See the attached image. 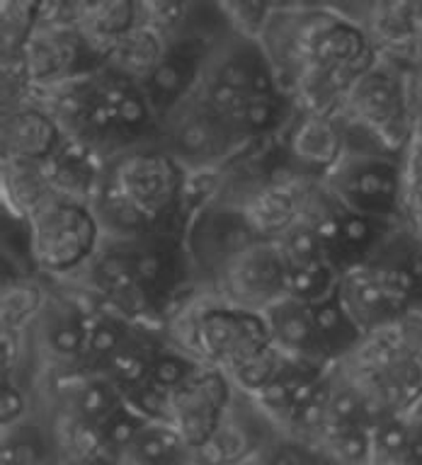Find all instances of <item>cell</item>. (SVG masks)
I'll return each instance as SVG.
<instances>
[{
    "mask_svg": "<svg viewBox=\"0 0 422 465\" xmlns=\"http://www.w3.org/2000/svg\"><path fill=\"white\" fill-rule=\"evenodd\" d=\"M29 250L46 274H71L83 267L100 242V221L85 202L65 199L54 189L27 216Z\"/></svg>",
    "mask_w": 422,
    "mask_h": 465,
    "instance_id": "6da1fadb",
    "label": "cell"
},
{
    "mask_svg": "<svg viewBox=\"0 0 422 465\" xmlns=\"http://www.w3.org/2000/svg\"><path fill=\"white\" fill-rule=\"evenodd\" d=\"M415 279L417 272L410 264L359 262L342 272L337 301L352 325L362 334H369L410 312L407 298L415 289Z\"/></svg>",
    "mask_w": 422,
    "mask_h": 465,
    "instance_id": "7a4b0ae2",
    "label": "cell"
},
{
    "mask_svg": "<svg viewBox=\"0 0 422 465\" xmlns=\"http://www.w3.org/2000/svg\"><path fill=\"white\" fill-rule=\"evenodd\" d=\"M289 264L275 240H257L221 269V298L247 312H265L289 296Z\"/></svg>",
    "mask_w": 422,
    "mask_h": 465,
    "instance_id": "3957f363",
    "label": "cell"
},
{
    "mask_svg": "<svg viewBox=\"0 0 422 465\" xmlns=\"http://www.w3.org/2000/svg\"><path fill=\"white\" fill-rule=\"evenodd\" d=\"M269 344V332L260 312H247L233 305L202 308L196 320L192 354L206 363L233 371Z\"/></svg>",
    "mask_w": 422,
    "mask_h": 465,
    "instance_id": "277c9868",
    "label": "cell"
},
{
    "mask_svg": "<svg viewBox=\"0 0 422 465\" xmlns=\"http://www.w3.org/2000/svg\"><path fill=\"white\" fill-rule=\"evenodd\" d=\"M335 189L349 211L362 216H384L396 206L403 187L400 170L381 155H347L330 170Z\"/></svg>",
    "mask_w": 422,
    "mask_h": 465,
    "instance_id": "5b68a950",
    "label": "cell"
},
{
    "mask_svg": "<svg viewBox=\"0 0 422 465\" xmlns=\"http://www.w3.org/2000/svg\"><path fill=\"white\" fill-rule=\"evenodd\" d=\"M109 187L134 203L146 218H156L180 196L177 160L170 153H131L119 160Z\"/></svg>",
    "mask_w": 422,
    "mask_h": 465,
    "instance_id": "8992f818",
    "label": "cell"
},
{
    "mask_svg": "<svg viewBox=\"0 0 422 465\" xmlns=\"http://www.w3.org/2000/svg\"><path fill=\"white\" fill-rule=\"evenodd\" d=\"M345 107L352 112V119L364 129L377 134L386 145H396L400 141L396 131L403 126L406 102L398 78L386 68L371 65L355 80L347 94L342 97Z\"/></svg>",
    "mask_w": 422,
    "mask_h": 465,
    "instance_id": "52a82bcc",
    "label": "cell"
},
{
    "mask_svg": "<svg viewBox=\"0 0 422 465\" xmlns=\"http://www.w3.org/2000/svg\"><path fill=\"white\" fill-rule=\"evenodd\" d=\"M224 119L211 114L202 104L189 109L173 126V155L180 163H187L189 170L216 167V160L228 148L224 134ZM231 126V124H226Z\"/></svg>",
    "mask_w": 422,
    "mask_h": 465,
    "instance_id": "ba28073f",
    "label": "cell"
},
{
    "mask_svg": "<svg viewBox=\"0 0 422 465\" xmlns=\"http://www.w3.org/2000/svg\"><path fill=\"white\" fill-rule=\"evenodd\" d=\"M20 56L29 83H54L75 61L73 32L65 25L39 17Z\"/></svg>",
    "mask_w": 422,
    "mask_h": 465,
    "instance_id": "9c48e42d",
    "label": "cell"
},
{
    "mask_svg": "<svg viewBox=\"0 0 422 465\" xmlns=\"http://www.w3.org/2000/svg\"><path fill=\"white\" fill-rule=\"evenodd\" d=\"M238 211L257 238L276 240L301 218V196L291 184L272 182L247 192Z\"/></svg>",
    "mask_w": 422,
    "mask_h": 465,
    "instance_id": "30bf717a",
    "label": "cell"
},
{
    "mask_svg": "<svg viewBox=\"0 0 422 465\" xmlns=\"http://www.w3.org/2000/svg\"><path fill=\"white\" fill-rule=\"evenodd\" d=\"M269 341L286 356H306L318 351L320 337L313 320V308L298 296H284L262 312Z\"/></svg>",
    "mask_w": 422,
    "mask_h": 465,
    "instance_id": "8fae6325",
    "label": "cell"
},
{
    "mask_svg": "<svg viewBox=\"0 0 422 465\" xmlns=\"http://www.w3.org/2000/svg\"><path fill=\"white\" fill-rule=\"evenodd\" d=\"M291 158L311 170H335L345 158V136L327 112H308L289 138Z\"/></svg>",
    "mask_w": 422,
    "mask_h": 465,
    "instance_id": "7c38bea8",
    "label": "cell"
},
{
    "mask_svg": "<svg viewBox=\"0 0 422 465\" xmlns=\"http://www.w3.org/2000/svg\"><path fill=\"white\" fill-rule=\"evenodd\" d=\"M56 122L42 109L17 107L15 112L5 114V124H3L5 158L44 163L56 151Z\"/></svg>",
    "mask_w": 422,
    "mask_h": 465,
    "instance_id": "4fadbf2b",
    "label": "cell"
},
{
    "mask_svg": "<svg viewBox=\"0 0 422 465\" xmlns=\"http://www.w3.org/2000/svg\"><path fill=\"white\" fill-rule=\"evenodd\" d=\"M112 61L122 73L134 75V78H148L156 65L166 58V46L163 36L148 27L134 25L126 35L115 44L112 49Z\"/></svg>",
    "mask_w": 422,
    "mask_h": 465,
    "instance_id": "5bb4252c",
    "label": "cell"
},
{
    "mask_svg": "<svg viewBox=\"0 0 422 465\" xmlns=\"http://www.w3.org/2000/svg\"><path fill=\"white\" fill-rule=\"evenodd\" d=\"M75 311L46 312L44 305L42 315V337L44 349L56 356L58 361H71L75 356L85 354V320L73 315Z\"/></svg>",
    "mask_w": 422,
    "mask_h": 465,
    "instance_id": "9a60e30c",
    "label": "cell"
},
{
    "mask_svg": "<svg viewBox=\"0 0 422 465\" xmlns=\"http://www.w3.org/2000/svg\"><path fill=\"white\" fill-rule=\"evenodd\" d=\"M46 298L32 282H5L3 286V327L22 332L42 315Z\"/></svg>",
    "mask_w": 422,
    "mask_h": 465,
    "instance_id": "2e32d148",
    "label": "cell"
},
{
    "mask_svg": "<svg viewBox=\"0 0 422 465\" xmlns=\"http://www.w3.org/2000/svg\"><path fill=\"white\" fill-rule=\"evenodd\" d=\"M284 351L269 341L267 347L260 349L257 354L250 356L247 361H243L238 369L233 371V376L243 388H250V391H262L265 385H269L272 381L279 378V366H282Z\"/></svg>",
    "mask_w": 422,
    "mask_h": 465,
    "instance_id": "e0dca14e",
    "label": "cell"
},
{
    "mask_svg": "<svg viewBox=\"0 0 422 465\" xmlns=\"http://www.w3.org/2000/svg\"><path fill=\"white\" fill-rule=\"evenodd\" d=\"M124 347V327L116 318L102 315V318L85 320V354L100 359L112 356Z\"/></svg>",
    "mask_w": 422,
    "mask_h": 465,
    "instance_id": "ac0fdd59",
    "label": "cell"
},
{
    "mask_svg": "<svg viewBox=\"0 0 422 465\" xmlns=\"http://www.w3.org/2000/svg\"><path fill=\"white\" fill-rule=\"evenodd\" d=\"M262 65L255 61H247L243 54H228L216 64V68H209L206 78L216 80L221 85H228L240 93H250L253 80Z\"/></svg>",
    "mask_w": 422,
    "mask_h": 465,
    "instance_id": "d6986e66",
    "label": "cell"
},
{
    "mask_svg": "<svg viewBox=\"0 0 422 465\" xmlns=\"http://www.w3.org/2000/svg\"><path fill=\"white\" fill-rule=\"evenodd\" d=\"M221 13L243 36L260 39L267 27L272 7L265 3H221Z\"/></svg>",
    "mask_w": 422,
    "mask_h": 465,
    "instance_id": "ffe728a7",
    "label": "cell"
},
{
    "mask_svg": "<svg viewBox=\"0 0 422 465\" xmlns=\"http://www.w3.org/2000/svg\"><path fill=\"white\" fill-rule=\"evenodd\" d=\"M371 450L369 436L364 434L362 429L355 424H340L330 434V453H333L340 463L345 465H359L367 460Z\"/></svg>",
    "mask_w": 422,
    "mask_h": 465,
    "instance_id": "44dd1931",
    "label": "cell"
},
{
    "mask_svg": "<svg viewBox=\"0 0 422 465\" xmlns=\"http://www.w3.org/2000/svg\"><path fill=\"white\" fill-rule=\"evenodd\" d=\"M180 61V56L166 54V58L156 65V71L148 75L153 93L166 94V97H177L187 87V73H185Z\"/></svg>",
    "mask_w": 422,
    "mask_h": 465,
    "instance_id": "7402d4cb",
    "label": "cell"
},
{
    "mask_svg": "<svg viewBox=\"0 0 422 465\" xmlns=\"http://www.w3.org/2000/svg\"><path fill=\"white\" fill-rule=\"evenodd\" d=\"M78 405L87 420H102L115 414V392L105 383H90L80 392Z\"/></svg>",
    "mask_w": 422,
    "mask_h": 465,
    "instance_id": "603a6c76",
    "label": "cell"
},
{
    "mask_svg": "<svg viewBox=\"0 0 422 465\" xmlns=\"http://www.w3.org/2000/svg\"><path fill=\"white\" fill-rule=\"evenodd\" d=\"M377 450H381L386 458H407V449H410V434L400 421H384L377 431L374 439Z\"/></svg>",
    "mask_w": 422,
    "mask_h": 465,
    "instance_id": "cb8c5ba5",
    "label": "cell"
},
{
    "mask_svg": "<svg viewBox=\"0 0 422 465\" xmlns=\"http://www.w3.org/2000/svg\"><path fill=\"white\" fill-rule=\"evenodd\" d=\"M177 446V436L170 431H148L136 441V450L146 465H158Z\"/></svg>",
    "mask_w": 422,
    "mask_h": 465,
    "instance_id": "d4e9b609",
    "label": "cell"
},
{
    "mask_svg": "<svg viewBox=\"0 0 422 465\" xmlns=\"http://www.w3.org/2000/svg\"><path fill=\"white\" fill-rule=\"evenodd\" d=\"M148 100L136 90H126L122 102L115 109V122L126 126V129H138L148 122Z\"/></svg>",
    "mask_w": 422,
    "mask_h": 465,
    "instance_id": "484cf974",
    "label": "cell"
},
{
    "mask_svg": "<svg viewBox=\"0 0 422 465\" xmlns=\"http://www.w3.org/2000/svg\"><path fill=\"white\" fill-rule=\"evenodd\" d=\"M109 366H112V373L116 378H122L124 383H138L144 381L146 373H148V361L138 351H131V349L122 347L112 359H109Z\"/></svg>",
    "mask_w": 422,
    "mask_h": 465,
    "instance_id": "4316f807",
    "label": "cell"
},
{
    "mask_svg": "<svg viewBox=\"0 0 422 465\" xmlns=\"http://www.w3.org/2000/svg\"><path fill=\"white\" fill-rule=\"evenodd\" d=\"M211 439H214V443L224 453L226 463H233V460L246 456L247 446H250L246 429H240L238 424H224V427H218V431H214Z\"/></svg>",
    "mask_w": 422,
    "mask_h": 465,
    "instance_id": "83f0119b",
    "label": "cell"
},
{
    "mask_svg": "<svg viewBox=\"0 0 422 465\" xmlns=\"http://www.w3.org/2000/svg\"><path fill=\"white\" fill-rule=\"evenodd\" d=\"M151 376L153 381L163 388H177L180 383H185L189 378V371H187V363L182 361L180 356H173V354H166L156 359L151 366Z\"/></svg>",
    "mask_w": 422,
    "mask_h": 465,
    "instance_id": "f1b7e54d",
    "label": "cell"
},
{
    "mask_svg": "<svg viewBox=\"0 0 422 465\" xmlns=\"http://www.w3.org/2000/svg\"><path fill=\"white\" fill-rule=\"evenodd\" d=\"M275 119V107H272V97H257L250 94L247 97L246 112H243V129L260 131L267 129Z\"/></svg>",
    "mask_w": 422,
    "mask_h": 465,
    "instance_id": "f546056e",
    "label": "cell"
},
{
    "mask_svg": "<svg viewBox=\"0 0 422 465\" xmlns=\"http://www.w3.org/2000/svg\"><path fill=\"white\" fill-rule=\"evenodd\" d=\"M163 272V257L153 250L136 254V279L138 283H153L160 279Z\"/></svg>",
    "mask_w": 422,
    "mask_h": 465,
    "instance_id": "4dcf8cb0",
    "label": "cell"
},
{
    "mask_svg": "<svg viewBox=\"0 0 422 465\" xmlns=\"http://www.w3.org/2000/svg\"><path fill=\"white\" fill-rule=\"evenodd\" d=\"M22 412H25V400H22L20 391L13 388V385H5L3 398H0V420H3V424L15 421Z\"/></svg>",
    "mask_w": 422,
    "mask_h": 465,
    "instance_id": "1f68e13d",
    "label": "cell"
},
{
    "mask_svg": "<svg viewBox=\"0 0 422 465\" xmlns=\"http://www.w3.org/2000/svg\"><path fill=\"white\" fill-rule=\"evenodd\" d=\"M134 434H136V424H134L129 417H124V414H112V420L107 421L109 441L116 443V446H126V443H131Z\"/></svg>",
    "mask_w": 422,
    "mask_h": 465,
    "instance_id": "d6a6232c",
    "label": "cell"
},
{
    "mask_svg": "<svg viewBox=\"0 0 422 465\" xmlns=\"http://www.w3.org/2000/svg\"><path fill=\"white\" fill-rule=\"evenodd\" d=\"M269 465H304V458L298 456L296 450L282 449V450H276Z\"/></svg>",
    "mask_w": 422,
    "mask_h": 465,
    "instance_id": "836d02e7",
    "label": "cell"
},
{
    "mask_svg": "<svg viewBox=\"0 0 422 465\" xmlns=\"http://www.w3.org/2000/svg\"><path fill=\"white\" fill-rule=\"evenodd\" d=\"M413 25H415V35H417V36H420V39H422V5L415 7V20H413Z\"/></svg>",
    "mask_w": 422,
    "mask_h": 465,
    "instance_id": "e575fe53",
    "label": "cell"
},
{
    "mask_svg": "<svg viewBox=\"0 0 422 465\" xmlns=\"http://www.w3.org/2000/svg\"><path fill=\"white\" fill-rule=\"evenodd\" d=\"M87 465H105V463H97V460H90V463Z\"/></svg>",
    "mask_w": 422,
    "mask_h": 465,
    "instance_id": "d590c367",
    "label": "cell"
},
{
    "mask_svg": "<svg viewBox=\"0 0 422 465\" xmlns=\"http://www.w3.org/2000/svg\"><path fill=\"white\" fill-rule=\"evenodd\" d=\"M39 465H44V463H39Z\"/></svg>",
    "mask_w": 422,
    "mask_h": 465,
    "instance_id": "8d00e7d4",
    "label": "cell"
}]
</instances>
